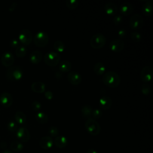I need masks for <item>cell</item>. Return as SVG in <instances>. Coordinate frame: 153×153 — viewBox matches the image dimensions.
Wrapping results in <instances>:
<instances>
[{
  "label": "cell",
  "mask_w": 153,
  "mask_h": 153,
  "mask_svg": "<svg viewBox=\"0 0 153 153\" xmlns=\"http://www.w3.org/2000/svg\"><path fill=\"white\" fill-rule=\"evenodd\" d=\"M7 146V143L4 141H2L0 143V148H5Z\"/></svg>",
  "instance_id": "obj_44"
},
{
  "label": "cell",
  "mask_w": 153,
  "mask_h": 153,
  "mask_svg": "<svg viewBox=\"0 0 153 153\" xmlns=\"http://www.w3.org/2000/svg\"><path fill=\"white\" fill-rule=\"evenodd\" d=\"M7 127L8 131L10 132H14L17 130L18 129V126L17 123L16 121H10L7 123Z\"/></svg>",
  "instance_id": "obj_32"
},
{
  "label": "cell",
  "mask_w": 153,
  "mask_h": 153,
  "mask_svg": "<svg viewBox=\"0 0 153 153\" xmlns=\"http://www.w3.org/2000/svg\"><path fill=\"white\" fill-rule=\"evenodd\" d=\"M143 19L142 16L138 14H134L130 19L129 26L131 29L137 30L143 26Z\"/></svg>",
  "instance_id": "obj_7"
},
{
  "label": "cell",
  "mask_w": 153,
  "mask_h": 153,
  "mask_svg": "<svg viewBox=\"0 0 153 153\" xmlns=\"http://www.w3.org/2000/svg\"><path fill=\"white\" fill-rule=\"evenodd\" d=\"M49 41V36L48 33L44 31L40 30L36 32L33 37L34 44L39 47L45 46Z\"/></svg>",
  "instance_id": "obj_6"
},
{
  "label": "cell",
  "mask_w": 153,
  "mask_h": 153,
  "mask_svg": "<svg viewBox=\"0 0 153 153\" xmlns=\"http://www.w3.org/2000/svg\"><path fill=\"white\" fill-rule=\"evenodd\" d=\"M85 153H98L97 151L95 149H89L87 151V152Z\"/></svg>",
  "instance_id": "obj_45"
},
{
  "label": "cell",
  "mask_w": 153,
  "mask_h": 153,
  "mask_svg": "<svg viewBox=\"0 0 153 153\" xmlns=\"http://www.w3.org/2000/svg\"><path fill=\"white\" fill-rule=\"evenodd\" d=\"M10 148L12 151L14 152H20L23 149V145L20 141L14 140L11 143Z\"/></svg>",
  "instance_id": "obj_28"
},
{
  "label": "cell",
  "mask_w": 153,
  "mask_h": 153,
  "mask_svg": "<svg viewBox=\"0 0 153 153\" xmlns=\"http://www.w3.org/2000/svg\"><path fill=\"white\" fill-rule=\"evenodd\" d=\"M131 38L134 42H138L142 39V35L138 32H133L131 33Z\"/></svg>",
  "instance_id": "obj_36"
},
{
  "label": "cell",
  "mask_w": 153,
  "mask_h": 153,
  "mask_svg": "<svg viewBox=\"0 0 153 153\" xmlns=\"http://www.w3.org/2000/svg\"><path fill=\"white\" fill-rule=\"evenodd\" d=\"M1 153H13V152L9 149H5V150L3 151Z\"/></svg>",
  "instance_id": "obj_46"
},
{
  "label": "cell",
  "mask_w": 153,
  "mask_h": 153,
  "mask_svg": "<svg viewBox=\"0 0 153 153\" xmlns=\"http://www.w3.org/2000/svg\"><path fill=\"white\" fill-rule=\"evenodd\" d=\"M56 146L59 148H64L68 145V139L65 136H57L53 141Z\"/></svg>",
  "instance_id": "obj_22"
},
{
  "label": "cell",
  "mask_w": 153,
  "mask_h": 153,
  "mask_svg": "<svg viewBox=\"0 0 153 153\" xmlns=\"http://www.w3.org/2000/svg\"><path fill=\"white\" fill-rule=\"evenodd\" d=\"M85 127L87 132L92 136L98 135L101 131V127L96 120L88 118L85 122Z\"/></svg>",
  "instance_id": "obj_2"
},
{
  "label": "cell",
  "mask_w": 153,
  "mask_h": 153,
  "mask_svg": "<svg viewBox=\"0 0 153 153\" xmlns=\"http://www.w3.org/2000/svg\"><path fill=\"white\" fill-rule=\"evenodd\" d=\"M104 10H105V12L108 15L113 16L117 13L118 11V8H117V6L114 3L109 2H107L104 5Z\"/></svg>",
  "instance_id": "obj_20"
},
{
  "label": "cell",
  "mask_w": 153,
  "mask_h": 153,
  "mask_svg": "<svg viewBox=\"0 0 153 153\" xmlns=\"http://www.w3.org/2000/svg\"><path fill=\"white\" fill-rule=\"evenodd\" d=\"M118 35L120 38H124L126 35V30L123 28L120 29L118 31Z\"/></svg>",
  "instance_id": "obj_41"
},
{
  "label": "cell",
  "mask_w": 153,
  "mask_h": 153,
  "mask_svg": "<svg viewBox=\"0 0 153 153\" xmlns=\"http://www.w3.org/2000/svg\"><path fill=\"white\" fill-rule=\"evenodd\" d=\"M93 70L96 74H97V75H101L105 73L106 68L105 66L102 62H98L94 65Z\"/></svg>",
  "instance_id": "obj_27"
},
{
  "label": "cell",
  "mask_w": 153,
  "mask_h": 153,
  "mask_svg": "<svg viewBox=\"0 0 153 153\" xmlns=\"http://www.w3.org/2000/svg\"><path fill=\"white\" fill-rule=\"evenodd\" d=\"M35 118L40 124H45L48 121V117L47 114L42 111H38L35 114Z\"/></svg>",
  "instance_id": "obj_26"
},
{
  "label": "cell",
  "mask_w": 153,
  "mask_h": 153,
  "mask_svg": "<svg viewBox=\"0 0 153 153\" xmlns=\"http://www.w3.org/2000/svg\"><path fill=\"white\" fill-rule=\"evenodd\" d=\"M102 115V111L99 108H96L93 109L92 114H91V118L94 120H97L100 118Z\"/></svg>",
  "instance_id": "obj_34"
},
{
  "label": "cell",
  "mask_w": 153,
  "mask_h": 153,
  "mask_svg": "<svg viewBox=\"0 0 153 153\" xmlns=\"http://www.w3.org/2000/svg\"><path fill=\"white\" fill-rule=\"evenodd\" d=\"M31 106L33 110L35 111H39V110H41L42 106L41 104L39 102L37 101V100H35L33 102H32V104H31Z\"/></svg>",
  "instance_id": "obj_37"
},
{
  "label": "cell",
  "mask_w": 153,
  "mask_h": 153,
  "mask_svg": "<svg viewBox=\"0 0 153 153\" xmlns=\"http://www.w3.org/2000/svg\"><path fill=\"white\" fill-rule=\"evenodd\" d=\"M17 5V2H13L10 5V6L9 7L8 10H9L10 11H13L16 9Z\"/></svg>",
  "instance_id": "obj_42"
},
{
  "label": "cell",
  "mask_w": 153,
  "mask_h": 153,
  "mask_svg": "<svg viewBox=\"0 0 153 153\" xmlns=\"http://www.w3.org/2000/svg\"><path fill=\"white\" fill-rule=\"evenodd\" d=\"M1 63L6 67H10L14 63L15 59L12 53L10 51H5L1 56Z\"/></svg>",
  "instance_id": "obj_12"
},
{
  "label": "cell",
  "mask_w": 153,
  "mask_h": 153,
  "mask_svg": "<svg viewBox=\"0 0 153 153\" xmlns=\"http://www.w3.org/2000/svg\"><path fill=\"white\" fill-rule=\"evenodd\" d=\"M12 95L8 92H4L0 95V103L5 108H8L13 104Z\"/></svg>",
  "instance_id": "obj_13"
},
{
  "label": "cell",
  "mask_w": 153,
  "mask_h": 153,
  "mask_svg": "<svg viewBox=\"0 0 153 153\" xmlns=\"http://www.w3.org/2000/svg\"><path fill=\"white\" fill-rule=\"evenodd\" d=\"M67 79L71 84L74 85H76L81 82L82 76L78 72L72 71L68 72Z\"/></svg>",
  "instance_id": "obj_11"
},
{
  "label": "cell",
  "mask_w": 153,
  "mask_h": 153,
  "mask_svg": "<svg viewBox=\"0 0 153 153\" xmlns=\"http://www.w3.org/2000/svg\"><path fill=\"white\" fill-rule=\"evenodd\" d=\"M141 92L145 95L149 94L151 91V88L149 85L146 83H144L141 86Z\"/></svg>",
  "instance_id": "obj_35"
},
{
  "label": "cell",
  "mask_w": 153,
  "mask_h": 153,
  "mask_svg": "<svg viewBox=\"0 0 153 153\" xmlns=\"http://www.w3.org/2000/svg\"><path fill=\"white\" fill-rule=\"evenodd\" d=\"M31 89L33 92L37 93H42L45 91V85L42 82L35 81L32 84Z\"/></svg>",
  "instance_id": "obj_19"
},
{
  "label": "cell",
  "mask_w": 153,
  "mask_h": 153,
  "mask_svg": "<svg viewBox=\"0 0 153 153\" xmlns=\"http://www.w3.org/2000/svg\"><path fill=\"white\" fill-rule=\"evenodd\" d=\"M133 9L134 8L133 5L128 2H123L120 6V12L121 14L124 16H128L130 14L133 12Z\"/></svg>",
  "instance_id": "obj_16"
},
{
  "label": "cell",
  "mask_w": 153,
  "mask_h": 153,
  "mask_svg": "<svg viewBox=\"0 0 153 153\" xmlns=\"http://www.w3.org/2000/svg\"><path fill=\"white\" fill-rule=\"evenodd\" d=\"M15 53L18 57H23L27 53V48L25 45H20L15 49Z\"/></svg>",
  "instance_id": "obj_29"
},
{
  "label": "cell",
  "mask_w": 153,
  "mask_h": 153,
  "mask_svg": "<svg viewBox=\"0 0 153 153\" xmlns=\"http://www.w3.org/2000/svg\"><path fill=\"white\" fill-rule=\"evenodd\" d=\"M44 60L47 65L51 67L56 66L60 62V56L57 52L49 51L44 55Z\"/></svg>",
  "instance_id": "obj_4"
},
{
  "label": "cell",
  "mask_w": 153,
  "mask_h": 153,
  "mask_svg": "<svg viewBox=\"0 0 153 153\" xmlns=\"http://www.w3.org/2000/svg\"><path fill=\"white\" fill-rule=\"evenodd\" d=\"M106 41V37L100 33H97L92 36L90 39V45L95 49H99L102 48Z\"/></svg>",
  "instance_id": "obj_5"
},
{
  "label": "cell",
  "mask_w": 153,
  "mask_h": 153,
  "mask_svg": "<svg viewBox=\"0 0 153 153\" xmlns=\"http://www.w3.org/2000/svg\"><path fill=\"white\" fill-rule=\"evenodd\" d=\"M152 0H146L142 7V10L143 14L146 16H151L152 14Z\"/></svg>",
  "instance_id": "obj_18"
},
{
  "label": "cell",
  "mask_w": 153,
  "mask_h": 153,
  "mask_svg": "<svg viewBox=\"0 0 153 153\" xmlns=\"http://www.w3.org/2000/svg\"><path fill=\"white\" fill-rule=\"evenodd\" d=\"M102 81L106 86L115 88L120 85L121 78L117 72L114 71H108L104 73L102 76Z\"/></svg>",
  "instance_id": "obj_1"
},
{
  "label": "cell",
  "mask_w": 153,
  "mask_h": 153,
  "mask_svg": "<svg viewBox=\"0 0 153 153\" xmlns=\"http://www.w3.org/2000/svg\"><path fill=\"white\" fill-rule=\"evenodd\" d=\"M66 5L70 10H74L78 5V0H66L65 2Z\"/></svg>",
  "instance_id": "obj_31"
},
{
  "label": "cell",
  "mask_w": 153,
  "mask_h": 153,
  "mask_svg": "<svg viewBox=\"0 0 153 153\" xmlns=\"http://www.w3.org/2000/svg\"><path fill=\"white\" fill-rule=\"evenodd\" d=\"M10 46L13 48H16L20 45V41L17 39H13L10 42Z\"/></svg>",
  "instance_id": "obj_39"
},
{
  "label": "cell",
  "mask_w": 153,
  "mask_h": 153,
  "mask_svg": "<svg viewBox=\"0 0 153 153\" xmlns=\"http://www.w3.org/2000/svg\"><path fill=\"white\" fill-rule=\"evenodd\" d=\"M112 103V99L108 96H102L99 99V105L100 107L105 110L109 109L111 107Z\"/></svg>",
  "instance_id": "obj_17"
},
{
  "label": "cell",
  "mask_w": 153,
  "mask_h": 153,
  "mask_svg": "<svg viewBox=\"0 0 153 153\" xmlns=\"http://www.w3.org/2000/svg\"><path fill=\"white\" fill-rule=\"evenodd\" d=\"M63 76V74L62 73L60 72V71H56L55 72V77L56 78H58V79H60Z\"/></svg>",
  "instance_id": "obj_43"
},
{
  "label": "cell",
  "mask_w": 153,
  "mask_h": 153,
  "mask_svg": "<svg viewBox=\"0 0 153 153\" xmlns=\"http://www.w3.org/2000/svg\"><path fill=\"white\" fill-rule=\"evenodd\" d=\"M72 68V64L70 61L67 60H63L59 63V69L61 72H69Z\"/></svg>",
  "instance_id": "obj_23"
},
{
  "label": "cell",
  "mask_w": 153,
  "mask_h": 153,
  "mask_svg": "<svg viewBox=\"0 0 153 153\" xmlns=\"http://www.w3.org/2000/svg\"><path fill=\"white\" fill-rule=\"evenodd\" d=\"M19 41L24 45H29L33 40L32 33L29 30L23 29L19 33Z\"/></svg>",
  "instance_id": "obj_8"
},
{
  "label": "cell",
  "mask_w": 153,
  "mask_h": 153,
  "mask_svg": "<svg viewBox=\"0 0 153 153\" xmlns=\"http://www.w3.org/2000/svg\"><path fill=\"white\" fill-rule=\"evenodd\" d=\"M123 20V18L121 14L115 15L113 18V22L116 25H118L121 24L122 23Z\"/></svg>",
  "instance_id": "obj_38"
},
{
  "label": "cell",
  "mask_w": 153,
  "mask_h": 153,
  "mask_svg": "<svg viewBox=\"0 0 153 153\" xmlns=\"http://www.w3.org/2000/svg\"><path fill=\"white\" fill-rule=\"evenodd\" d=\"M53 47L57 52H59V53L63 52L65 50V48L64 42L60 40H57L54 42Z\"/></svg>",
  "instance_id": "obj_30"
},
{
  "label": "cell",
  "mask_w": 153,
  "mask_h": 153,
  "mask_svg": "<svg viewBox=\"0 0 153 153\" xmlns=\"http://www.w3.org/2000/svg\"><path fill=\"white\" fill-rule=\"evenodd\" d=\"M124 47V42L120 39L112 40L109 44V48L114 52H120Z\"/></svg>",
  "instance_id": "obj_14"
},
{
  "label": "cell",
  "mask_w": 153,
  "mask_h": 153,
  "mask_svg": "<svg viewBox=\"0 0 153 153\" xmlns=\"http://www.w3.org/2000/svg\"><path fill=\"white\" fill-rule=\"evenodd\" d=\"M53 140L50 136H44L41 138L39 140V145L41 148L44 149H48L51 148L53 145Z\"/></svg>",
  "instance_id": "obj_15"
},
{
  "label": "cell",
  "mask_w": 153,
  "mask_h": 153,
  "mask_svg": "<svg viewBox=\"0 0 153 153\" xmlns=\"http://www.w3.org/2000/svg\"><path fill=\"white\" fill-rule=\"evenodd\" d=\"M153 75V70L150 66H144L140 72V79L144 82H148L151 81Z\"/></svg>",
  "instance_id": "obj_9"
},
{
  "label": "cell",
  "mask_w": 153,
  "mask_h": 153,
  "mask_svg": "<svg viewBox=\"0 0 153 153\" xmlns=\"http://www.w3.org/2000/svg\"><path fill=\"white\" fill-rule=\"evenodd\" d=\"M16 136L20 141L27 142L30 138V134L27 128L25 127H20L17 130Z\"/></svg>",
  "instance_id": "obj_10"
},
{
  "label": "cell",
  "mask_w": 153,
  "mask_h": 153,
  "mask_svg": "<svg viewBox=\"0 0 153 153\" xmlns=\"http://www.w3.org/2000/svg\"><path fill=\"white\" fill-rule=\"evenodd\" d=\"M16 122L20 125H23L26 122V116L25 114L22 111H17L14 115Z\"/></svg>",
  "instance_id": "obj_25"
},
{
  "label": "cell",
  "mask_w": 153,
  "mask_h": 153,
  "mask_svg": "<svg viewBox=\"0 0 153 153\" xmlns=\"http://www.w3.org/2000/svg\"><path fill=\"white\" fill-rule=\"evenodd\" d=\"M42 59V54L39 50L33 51L30 54V61L33 64L39 63Z\"/></svg>",
  "instance_id": "obj_21"
},
{
  "label": "cell",
  "mask_w": 153,
  "mask_h": 153,
  "mask_svg": "<svg viewBox=\"0 0 153 153\" xmlns=\"http://www.w3.org/2000/svg\"><path fill=\"white\" fill-rule=\"evenodd\" d=\"M44 96L48 100H51L53 98V93L50 90H45L44 91Z\"/></svg>",
  "instance_id": "obj_40"
},
{
  "label": "cell",
  "mask_w": 153,
  "mask_h": 153,
  "mask_svg": "<svg viewBox=\"0 0 153 153\" xmlns=\"http://www.w3.org/2000/svg\"><path fill=\"white\" fill-rule=\"evenodd\" d=\"M48 134H50V137H57L59 133L58 128L54 126H50L48 128Z\"/></svg>",
  "instance_id": "obj_33"
},
{
  "label": "cell",
  "mask_w": 153,
  "mask_h": 153,
  "mask_svg": "<svg viewBox=\"0 0 153 153\" xmlns=\"http://www.w3.org/2000/svg\"><path fill=\"white\" fill-rule=\"evenodd\" d=\"M23 73L22 68L19 66H10L6 74L7 78L11 81L20 80L23 76Z\"/></svg>",
  "instance_id": "obj_3"
},
{
  "label": "cell",
  "mask_w": 153,
  "mask_h": 153,
  "mask_svg": "<svg viewBox=\"0 0 153 153\" xmlns=\"http://www.w3.org/2000/svg\"><path fill=\"white\" fill-rule=\"evenodd\" d=\"M93 111V108L90 105H84L82 106L81 112L82 114V116L85 118H91V114Z\"/></svg>",
  "instance_id": "obj_24"
}]
</instances>
